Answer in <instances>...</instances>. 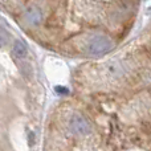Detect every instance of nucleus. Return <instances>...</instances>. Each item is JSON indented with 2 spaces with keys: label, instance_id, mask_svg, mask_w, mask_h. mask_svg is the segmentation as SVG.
Masks as SVG:
<instances>
[{
  "label": "nucleus",
  "instance_id": "39448f33",
  "mask_svg": "<svg viewBox=\"0 0 151 151\" xmlns=\"http://www.w3.org/2000/svg\"><path fill=\"white\" fill-rule=\"evenodd\" d=\"M8 41H9V33L3 27H0V48L7 47Z\"/></svg>",
  "mask_w": 151,
  "mask_h": 151
},
{
  "label": "nucleus",
  "instance_id": "f03ea898",
  "mask_svg": "<svg viewBox=\"0 0 151 151\" xmlns=\"http://www.w3.org/2000/svg\"><path fill=\"white\" fill-rule=\"evenodd\" d=\"M68 127L73 135L77 137H85L91 133V126L82 115L73 114L68 121Z\"/></svg>",
  "mask_w": 151,
  "mask_h": 151
},
{
  "label": "nucleus",
  "instance_id": "20e7f679",
  "mask_svg": "<svg viewBox=\"0 0 151 151\" xmlns=\"http://www.w3.org/2000/svg\"><path fill=\"white\" fill-rule=\"evenodd\" d=\"M12 55L16 58H25L27 55H28V48H27L25 42L20 41V40L15 41V44L12 47Z\"/></svg>",
  "mask_w": 151,
  "mask_h": 151
},
{
  "label": "nucleus",
  "instance_id": "f257e3e1",
  "mask_svg": "<svg viewBox=\"0 0 151 151\" xmlns=\"http://www.w3.org/2000/svg\"><path fill=\"white\" fill-rule=\"evenodd\" d=\"M114 44L113 41L105 35H96L90 37L89 41L86 42V53L90 56H104L107 55L113 49Z\"/></svg>",
  "mask_w": 151,
  "mask_h": 151
},
{
  "label": "nucleus",
  "instance_id": "7ed1b4c3",
  "mask_svg": "<svg viewBox=\"0 0 151 151\" xmlns=\"http://www.w3.org/2000/svg\"><path fill=\"white\" fill-rule=\"evenodd\" d=\"M24 19H25V21L29 25L37 27L42 23L44 13H42V9L39 5L29 4V5H27L25 9H24Z\"/></svg>",
  "mask_w": 151,
  "mask_h": 151
},
{
  "label": "nucleus",
  "instance_id": "423d86ee",
  "mask_svg": "<svg viewBox=\"0 0 151 151\" xmlns=\"http://www.w3.org/2000/svg\"><path fill=\"white\" fill-rule=\"evenodd\" d=\"M56 91H57L58 94H68L69 93V90L65 86H56Z\"/></svg>",
  "mask_w": 151,
  "mask_h": 151
}]
</instances>
